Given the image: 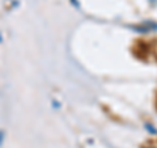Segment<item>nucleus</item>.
<instances>
[{"label":"nucleus","instance_id":"1","mask_svg":"<svg viewBox=\"0 0 157 148\" xmlns=\"http://www.w3.org/2000/svg\"><path fill=\"white\" fill-rule=\"evenodd\" d=\"M147 129H148L151 132H153V134H156V132H157V131H156V130H155V129H153V127H152V126H147Z\"/></svg>","mask_w":157,"mask_h":148}]
</instances>
